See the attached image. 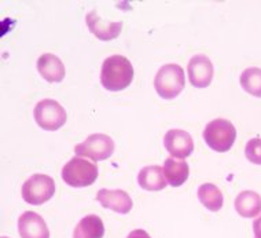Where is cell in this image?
<instances>
[{
	"label": "cell",
	"instance_id": "obj_4",
	"mask_svg": "<svg viewBox=\"0 0 261 238\" xmlns=\"http://www.w3.org/2000/svg\"><path fill=\"white\" fill-rule=\"evenodd\" d=\"M98 178V168L94 162L74 157L62 170V179L70 187H88Z\"/></svg>",
	"mask_w": 261,
	"mask_h": 238
},
{
	"label": "cell",
	"instance_id": "obj_8",
	"mask_svg": "<svg viewBox=\"0 0 261 238\" xmlns=\"http://www.w3.org/2000/svg\"><path fill=\"white\" fill-rule=\"evenodd\" d=\"M190 83L197 88H206L213 79V63L209 57L203 54L194 55L187 66Z\"/></svg>",
	"mask_w": 261,
	"mask_h": 238
},
{
	"label": "cell",
	"instance_id": "obj_16",
	"mask_svg": "<svg viewBox=\"0 0 261 238\" xmlns=\"http://www.w3.org/2000/svg\"><path fill=\"white\" fill-rule=\"evenodd\" d=\"M164 175L167 178L168 184H171L172 187H180L189 179V164L186 161L173 160V157L167 158L164 164Z\"/></svg>",
	"mask_w": 261,
	"mask_h": 238
},
{
	"label": "cell",
	"instance_id": "obj_2",
	"mask_svg": "<svg viewBox=\"0 0 261 238\" xmlns=\"http://www.w3.org/2000/svg\"><path fill=\"white\" fill-rule=\"evenodd\" d=\"M186 79L185 72L176 63H167L158 69L154 87L157 94L164 99H173L185 90Z\"/></svg>",
	"mask_w": 261,
	"mask_h": 238
},
{
	"label": "cell",
	"instance_id": "obj_19",
	"mask_svg": "<svg viewBox=\"0 0 261 238\" xmlns=\"http://www.w3.org/2000/svg\"><path fill=\"white\" fill-rule=\"evenodd\" d=\"M241 86L248 94L261 98V69L248 67L241 75Z\"/></svg>",
	"mask_w": 261,
	"mask_h": 238
},
{
	"label": "cell",
	"instance_id": "obj_1",
	"mask_svg": "<svg viewBox=\"0 0 261 238\" xmlns=\"http://www.w3.org/2000/svg\"><path fill=\"white\" fill-rule=\"evenodd\" d=\"M134 80V66L124 55H112L103 61L100 83L109 91L125 90Z\"/></svg>",
	"mask_w": 261,
	"mask_h": 238
},
{
	"label": "cell",
	"instance_id": "obj_12",
	"mask_svg": "<svg viewBox=\"0 0 261 238\" xmlns=\"http://www.w3.org/2000/svg\"><path fill=\"white\" fill-rule=\"evenodd\" d=\"M96 200L100 202V205L108 209L117 212V213H129L134 207V201L129 197V194L124 190H108L100 189L96 194Z\"/></svg>",
	"mask_w": 261,
	"mask_h": 238
},
{
	"label": "cell",
	"instance_id": "obj_5",
	"mask_svg": "<svg viewBox=\"0 0 261 238\" xmlns=\"http://www.w3.org/2000/svg\"><path fill=\"white\" fill-rule=\"evenodd\" d=\"M55 193L54 179L44 174H35L23 183L22 198L31 205H41Z\"/></svg>",
	"mask_w": 261,
	"mask_h": 238
},
{
	"label": "cell",
	"instance_id": "obj_20",
	"mask_svg": "<svg viewBox=\"0 0 261 238\" xmlns=\"http://www.w3.org/2000/svg\"><path fill=\"white\" fill-rule=\"evenodd\" d=\"M245 154L249 161L261 165V138H253L246 144Z\"/></svg>",
	"mask_w": 261,
	"mask_h": 238
},
{
	"label": "cell",
	"instance_id": "obj_3",
	"mask_svg": "<svg viewBox=\"0 0 261 238\" xmlns=\"http://www.w3.org/2000/svg\"><path fill=\"white\" fill-rule=\"evenodd\" d=\"M203 139L212 150L225 153L232 148L237 139V130L234 124L228 120L216 118L206 124L203 130Z\"/></svg>",
	"mask_w": 261,
	"mask_h": 238
},
{
	"label": "cell",
	"instance_id": "obj_10",
	"mask_svg": "<svg viewBox=\"0 0 261 238\" xmlns=\"http://www.w3.org/2000/svg\"><path fill=\"white\" fill-rule=\"evenodd\" d=\"M87 27L92 35L102 41H109L116 39L121 33V21H105L99 17L96 10H92L87 14Z\"/></svg>",
	"mask_w": 261,
	"mask_h": 238
},
{
	"label": "cell",
	"instance_id": "obj_21",
	"mask_svg": "<svg viewBox=\"0 0 261 238\" xmlns=\"http://www.w3.org/2000/svg\"><path fill=\"white\" fill-rule=\"evenodd\" d=\"M126 238H151L149 234L146 233L144 230H134V231H130L129 235Z\"/></svg>",
	"mask_w": 261,
	"mask_h": 238
},
{
	"label": "cell",
	"instance_id": "obj_9",
	"mask_svg": "<svg viewBox=\"0 0 261 238\" xmlns=\"http://www.w3.org/2000/svg\"><path fill=\"white\" fill-rule=\"evenodd\" d=\"M164 146L172 157L186 158L191 156L194 142L191 135L183 130H169L164 136Z\"/></svg>",
	"mask_w": 261,
	"mask_h": 238
},
{
	"label": "cell",
	"instance_id": "obj_17",
	"mask_svg": "<svg viewBox=\"0 0 261 238\" xmlns=\"http://www.w3.org/2000/svg\"><path fill=\"white\" fill-rule=\"evenodd\" d=\"M105 234L103 222L98 215H88L77 223L73 238H102Z\"/></svg>",
	"mask_w": 261,
	"mask_h": 238
},
{
	"label": "cell",
	"instance_id": "obj_22",
	"mask_svg": "<svg viewBox=\"0 0 261 238\" xmlns=\"http://www.w3.org/2000/svg\"><path fill=\"white\" fill-rule=\"evenodd\" d=\"M253 231H254V238H261V216H258L254 223H253Z\"/></svg>",
	"mask_w": 261,
	"mask_h": 238
},
{
	"label": "cell",
	"instance_id": "obj_23",
	"mask_svg": "<svg viewBox=\"0 0 261 238\" xmlns=\"http://www.w3.org/2000/svg\"><path fill=\"white\" fill-rule=\"evenodd\" d=\"M2 238H9V237H5V235H3V237H2Z\"/></svg>",
	"mask_w": 261,
	"mask_h": 238
},
{
	"label": "cell",
	"instance_id": "obj_7",
	"mask_svg": "<svg viewBox=\"0 0 261 238\" xmlns=\"http://www.w3.org/2000/svg\"><path fill=\"white\" fill-rule=\"evenodd\" d=\"M77 156L88 157L94 161L106 160L114 153V140L105 134H92L74 148Z\"/></svg>",
	"mask_w": 261,
	"mask_h": 238
},
{
	"label": "cell",
	"instance_id": "obj_15",
	"mask_svg": "<svg viewBox=\"0 0 261 238\" xmlns=\"http://www.w3.org/2000/svg\"><path fill=\"white\" fill-rule=\"evenodd\" d=\"M235 211L242 218H254L261 212V196L252 190H245L235 198Z\"/></svg>",
	"mask_w": 261,
	"mask_h": 238
},
{
	"label": "cell",
	"instance_id": "obj_18",
	"mask_svg": "<svg viewBox=\"0 0 261 238\" xmlns=\"http://www.w3.org/2000/svg\"><path fill=\"white\" fill-rule=\"evenodd\" d=\"M198 198L203 207L212 212L220 211L223 208L224 197L221 194V190L213 183H203L199 186Z\"/></svg>",
	"mask_w": 261,
	"mask_h": 238
},
{
	"label": "cell",
	"instance_id": "obj_6",
	"mask_svg": "<svg viewBox=\"0 0 261 238\" xmlns=\"http://www.w3.org/2000/svg\"><path fill=\"white\" fill-rule=\"evenodd\" d=\"M33 116L37 126L45 131L59 130L68 120V114L63 106H61L54 99H43L37 102L33 110Z\"/></svg>",
	"mask_w": 261,
	"mask_h": 238
},
{
	"label": "cell",
	"instance_id": "obj_13",
	"mask_svg": "<svg viewBox=\"0 0 261 238\" xmlns=\"http://www.w3.org/2000/svg\"><path fill=\"white\" fill-rule=\"evenodd\" d=\"M37 70L48 83H61L65 77V66L54 54H43L37 59Z\"/></svg>",
	"mask_w": 261,
	"mask_h": 238
},
{
	"label": "cell",
	"instance_id": "obj_14",
	"mask_svg": "<svg viewBox=\"0 0 261 238\" xmlns=\"http://www.w3.org/2000/svg\"><path fill=\"white\" fill-rule=\"evenodd\" d=\"M164 176V168L160 165L144 166L138 174V183L147 192H160L165 189L168 184Z\"/></svg>",
	"mask_w": 261,
	"mask_h": 238
},
{
	"label": "cell",
	"instance_id": "obj_11",
	"mask_svg": "<svg viewBox=\"0 0 261 238\" xmlns=\"http://www.w3.org/2000/svg\"><path fill=\"white\" fill-rule=\"evenodd\" d=\"M18 233L21 238H50V230L39 213L23 212L18 219Z\"/></svg>",
	"mask_w": 261,
	"mask_h": 238
}]
</instances>
